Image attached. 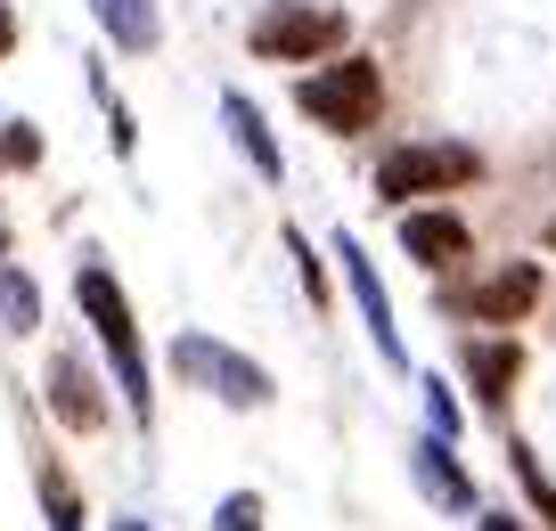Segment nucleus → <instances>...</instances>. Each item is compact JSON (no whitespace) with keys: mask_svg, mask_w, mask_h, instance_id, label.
<instances>
[{"mask_svg":"<svg viewBox=\"0 0 556 531\" xmlns=\"http://www.w3.org/2000/svg\"><path fill=\"white\" fill-rule=\"evenodd\" d=\"M213 531H262V498H254V491L222 498V515H213Z\"/></svg>","mask_w":556,"mask_h":531,"instance_id":"20","label":"nucleus"},{"mask_svg":"<svg viewBox=\"0 0 556 531\" xmlns=\"http://www.w3.org/2000/svg\"><path fill=\"white\" fill-rule=\"evenodd\" d=\"M0 319H9V336H34V327H41V294H34V278L9 270V262H0Z\"/></svg>","mask_w":556,"mask_h":531,"instance_id":"14","label":"nucleus"},{"mask_svg":"<svg viewBox=\"0 0 556 531\" xmlns=\"http://www.w3.org/2000/svg\"><path fill=\"white\" fill-rule=\"evenodd\" d=\"M336 262H344V287H352V303H361V319H368V336H377V352H384V361H401L393 303H384V287H377V270H368L361 238H336Z\"/></svg>","mask_w":556,"mask_h":531,"instance_id":"9","label":"nucleus"},{"mask_svg":"<svg viewBox=\"0 0 556 531\" xmlns=\"http://www.w3.org/2000/svg\"><path fill=\"white\" fill-rule=\"evenodd\" d=\"M467 180H483V155L458 148V139H409V148H393L377 164V197H384V205L451 197V189H467Z\"/></svg>","mask_w":556,"mask_h":531,"instance_id":"4","label":"nucleus"},{"mask_svg":"<svg viewBox=\"0 0 556 531\" xmlns=\"http://www.w3.org/2000/svg\"><path fill=\"white\" fill-rule=\"evenodd\" d=\"M295 106L319 123V131L361 139V131H377V115H384V66H377V58H361V50L319 58V66L295 83Z\"/></svg>","mask_w":556,"mask_h":531,"instance_id":"2","label":"nucleus"},{"mask_svg":"<svg viewBox=\"0 0 556 531\" xmlns=\"http://www.w3.org/2000/svg\"><path fill=\"white\" fill-rule=\"evenodd\" d=\"M115 531H148V523H115Z\"/></svg>","mask_w":556,"mask_h":531,"instance_id":"23","label":"nucleus"},{"mask_svg":"<svg viewBox=\"0 0 556 531\" xmlns=\"http://www.w3.org/2000/svg\"><path fill=\"white\" fill-rule=\"evenodd\" d=\"M483 531H523V523H516V515H483Z\"/></svg>","mask_w":556,"mask_h":531,"instance_id":"22","label":"nucleus"},{"mask_svg":"<svg viewBox=\"0 0 556 531\" xmlns=\"http://www.w3.org/2000/svg\"><path fill=\"white\" fill-rule=\"evenodd\" d=\"M222 115H229V139H238V155L262 172V180H287V155H278L270 123H262V106L245 99V90H222Z\"/></svg>","mask_w":556,"mask_h":531,"instance_id":"11","label":"nucleus"},{"mask_svg":"<svg viewBox=\"0 0 556 531\" xmlns=\"http://www.w3.org/2000/svg\"><path fill=\"white\" fill-rule=\"evenodd\" d=\"M532 303H540V270H532V262H516V270H491V278H475V287L451 294V311H467L475 327H516Z\"/></svg>","mask_w":556,"mask_h":531,"instance_id":"6","label":"nucleus"},{"mask_svg":"<svg viewBox=\"0 0 556 531\" xmlns=\"http://www.w3.org/2000/svg\"><path fill=\"white\" fill-rule=\"evenodd\" d=\"M426 426H434L442 442H458V426H467V417H458V401H451V384H442V377H426Z\"/></svg>","mask_w":556,"mask_h":531,"instance_id":"17","label":"nucleus"},{"mask_svg":"<svg viewBox=\"0 0 556 531\" xmlns=\"http://www.w3.org/2000/svg\"><path fill=\"white\" fill-rule=\"evenodd\" d=\"M352 34L344 9H319V0H270L254 25H245V50L270 58V66H319V58H336Z\"/></svg>","mask_w":556,"mask_h":531,"instance_id":"3","label":"nucleus"},{"mask_svg":"<svg viewBox=\"0 0 556 531\" xmlns=\"http://www.w3.org/2000/svg\"><path fill=\"white\" fill-rule=\"evenodd\" d=\"M173 368L189 384H205L213 401H229V409H262V401H270V368H254L245 361V352H229L222 336H173Z\"/></svg>","mask_w":556,"mask_h":531,"instance_id":"5","label":"nucleus"},{"mask_svg":"<svg viewBox=\"0 0 556 531\" xmlns=\"http://www.w3.org/2000/svg\"><path fill=\"white\" fill-rule=\"evenodd\" d=\"M50 417L74 433H99L106 426V401H99V377H90L74 352H50Z\"/></svg>","mask_w":556,"mask_h":531,"instance_id":"8","label":"nucleus"},{"mask_svg":"<svg viewBox=\"0 0 556 531\" xmlns=\"http://www.w3.org/2000/svg\"><path fill=\"white\" fill-rule=\"evenodd\" d=\"M0 254H9V229H0Z\"/></svg>","mask_w":556,"mask_h":531,"instance_id":"24","label":"nucleus"},{"mask_svg":"<svg viewBox=\"0 0 556 531\" xmlns=\"http://www.w3.org/2000/svg\"><path fill=\"white\" fill-rule=\"evenodd\" d=\"M507 466H516V482H523V498H532V507H540V523H548V531H556V482H548V475H540V458H532V450H507Z\"/></svg>","mask_w":556,"mask_h":531,"instance_id":"15","label":"nucleus"},{"mask_svg":"<svg viewBox=\"0 0 556 531\" xmlns=\"http://www.w3.org/2000/svg\"><path fill=\"white\" fill-rule=\"evenodd\" d=\"M409 458H417V482H426V498H442V507H475V482L451 466V442H442V433H426Z\"/></svg>","mask_w":556,"mask_h":531,"instance_id":"13","label":"nucleus"},{"mask_svg":"<svg viewBox=\"0 0 556 531\" xmlns=\"http://www.w3.org/2000/svg\"><path fill=\"white\" fill-rule=\"evenodd\" d=\"M287 254H295V270H303V294H312V303H328V270L312 262V238H303V229H287Z\"/></svg>","mask_w":556,"mask_h":531,"instance_id":"18","label":"nucleus"},{"mask_svg":"<svg viewBox=\"0 0 556 531\" xmlns=\"http://www.w3.org/2000/svg\"><path fill=\"white\" fill-rule=\"evenodd\" d=\"M41 498H50V531H83V507H74V491L58 475H41Z\"/></svg>","mask_w":556,"mask_h":531,"instance_id":"19","label":"nucleus"},{"mask_svg":"<svg viewBox=\"0 0 556 531\" xmlns=\"http://www.w3.org/2000/svg\"><path fill=\"white\" fill-rule=\"evenodd\" d=\"M458 368H467V384H475V401H483V409H507V384H516L523 352H516L507 336H467Z\"/></svg>","mask_w":556,"mask_h":531,"instance_id":"10","label":"nucleus"},{"mask_svg":"<svg viewBox=\"0 0 556 531\" xmlns=\"http://www.w3.org/2000/svg\"><path fill=\"white\" fill-rule=\"evenodd\" d=\"M0 131H9V115H0Z\"/></svg>","mask_w":556,"mask_h":531,"instance_id":"25","label":"nucleus"},{"mask_svg":"<svg viewBox=\"0 0 556 531\" xmlns=\"http://www.w3.org/2000/svg\"><path fill=\"white\" fill-rule=\"evenodd\" d=\"M74 303H83V319L99 327V343H106V361H115V384H123V401H131V417L148 426V417H156V393H148V352H139L131 294L115 287L106 262H83V270H74Z\"/></svg>","mask_w":556,"mask_h":531,"instance_id":"1","label":"nucleus"},{"mask_svg":"<svg viewBox=\"0 0 556 531\" xmlns=\"http://www.w3.org/2000/svg\"><path fill=\"white\" fill-rule=\"evenodd\" d=\"M17 50V9H9V0H0V58Z\"/></svg>","mask_w":556,"mask_h":531,"instance_id":"21","label":"nucleus"},{"mask_svg":"<svg viewBox=\"0 0 556 531\" xmlns=\"http://www.w3.org/2000/svg\"><path fill=\"white\" fill-rule=\"evenodd\" d=\"M401 254L426 262V270H458V262L475 254V238H467V222H458L451 205H417V213H401Z\"/></svg>","mask_w":556,"mask_h":531,"instance_id":"7","label":"nucleus"},{"mask_svg":"<svg viewBox=\"0 0 556 531\" xmlns=\"http://www.w3.org/2000/svg\"><path fill=\"white\" fill-rule=\"evenodd\" d=\"M90 17L106 25V41L131 58H148L164 41V17H156V0H90Z\"/></svg>","mask_w":556,"mask_h":531,"instance_id":"12","label":"nucleus"},{"mask_svg":"<svg viewBox=\"0 0 556 531\" xmlns=\"http://www.w3.org/2000/svg\"><path fill=\"white\" fill-rule=\"evenodd\" d=\"M0 164H9V172L41 164V131H34V123H9V131H0Z\"/></svg>","mask_w":556,"mask_h":531,"instance_id":"16","label":"nucleus"}]
</instances>
